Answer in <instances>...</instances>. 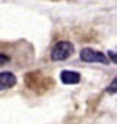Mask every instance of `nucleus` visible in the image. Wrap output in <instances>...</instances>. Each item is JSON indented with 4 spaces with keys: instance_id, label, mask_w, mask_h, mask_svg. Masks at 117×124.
<instances>
[{
    "instance_id": "f257e3e1",
    "label": "nucleus",
    "mask_w": 117,
    "mask_h": 124,
    "mask_svg": "<svg viewBox=\"0 0 117 124\" xmlns=\"http://www.w3.org/2000/svg\"><path fill=\"white\" fill-rule=\"evenodd\" d=\"M74 54V45L68 40H61L54 45L51 51V59L52 61H65Z\"/></svg>"
},
{
    "instance_id": "f03ea898",
    "label": "nucleus",
    "mask_w": 117,
    "mask_h": 124,
    "mask_svg": "<svg viewBox=\"0 0 117 124\" xmlns=\"http://www.w3.org/2000/svg\"><path fill=\"white\" fill-rule=\"evenodd\" d=\"M80 58L84 62H100V63H109L110 62V59L103 52H98V51L91 49V48H84L80 54Z\"/></svg>"
},
{
    "instance_id": "7ed1b4c3",
    "label": "nucleus",
    "mask_w": 117,
    "mask_h": 124,
    "mask_svg": "<svg viewBox=\"0 0 117 124\" xmlns=\"http://www.w3.org/2000/svg\"><path fill=\"white\" fill-rule=\"evenodd\" d=\"M16 84V77L12 72H0V90H9Z\"/></svg>"
},
{
    "instance_id": "20e7f679",
    "label": "nucleus",
    "mask_w": 117,
    "mask_h": 124,
    "mask_svg": "<svg viewBox=\"0 0 117 124\" xmlns=\"http://www.w3.org/2000/svg\"><path fill=\"white\" fill-rule=\"evenodd\" d=\"M81 79L80 74L75 72V71H62L61 72V81L64 84H68V85H74V84H78Z\"/></svg>"
},
{
    "instance_id": "39448f33",
    "label": "nucleus",
    "mask_w": 117,
    "mask_h": 124,
    "mask_svg": "<svg viewBox=\"0 0 117 124\" xmlns=\"http://www.w3.org/2000/svg\"><path fill=\"white\" fill-rule=\"evenodd\" d=\"M107 91L109 93H117V78L109 85V88H107Z\"/></svg>"
},
{
    "instance_id": "423d86ee",
    "label": "nucleus",
    "mask_w": 117,
    "mask_h": 124,
    "mask_svg": "<svg viewBox=\"0 0 117 124\" xmlns=\"http://www.w3.org/2000/svg\"><path fill=\"white\" fill-rule=\"evenodd\" d=\"M109 56H110V59H111L113 62H116V63H117V51H116V52L110 51V52H109Z\"/></svg>"
},
{
    "instance_id": "0eeeda50",
    "label": "nucleus",
    "mask_w": 117,
    "mask_h": 124,
    "mask_svg": "<svg viewBox=\"0 0 117 124\" xmlns=\"http://www.w3.org/2000/svg\"><path fill=\"white\" fill-rule=\"evenodd\" d=\"M7 62H9V56H6V55L0 54V65H3V63H7Z\"/></svg>"
}]
</instances>
